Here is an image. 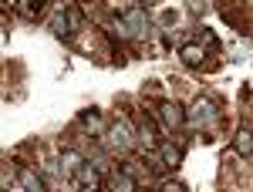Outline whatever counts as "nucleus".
Masks as SVG:
<instances>
[{"label":"nucleus","instance_id":"12","mask_svg":"<svg viewBox=\"0 0 253 192\" xmlns=\"http://www.w3.org/2000/svg\"><path fill=\"white\" fill-rule=\"evenodd\" d=\"M196 44H199L203 51H219V38H216L210 27H199V34H196Z\"/></svg>","mask_w":253,"mask_h":192},{"label":"nucleus","instance_id":"18","mask_svg":"<svg viewBox=\"0 0 253 192\" xmlns=\"http://www.w3.org/2000/svg\"><path fill=\"white\" fill-rule=\"evenodd\" d=\"M78 192H88V189H78Z\"/></svg>","mask_w":253,"mask_h":192},{"label":"nucleus","instance_id":"6","mask_svg":"<svg viewBox=\"0 0 253 192\" xmlns=\"http://www.w3.org/2000/svg\"><path fill=\"white\" fill-rule=\"evenodd\" d=\"M138 142H142L149 152H156V149H159V135H156V121H152V115L138 118Z\"/></svg>","mask_w":253,"mask_h":192},{"label":"nucleus","instance_id":"5","mask_svg":"<svg viewBox=\"0 0 253 192\" xmlns=\"http://www.w3.org/2000/svg\"><path fill=\"white\" fill-rule=\"evenodd\" d=\"M78 125L84 128V132H91L95 138H101V135L108 132V125H105V118H101V112H98V108H88V112H81V115H78Z\"/></svg>","mask_w":253,"mask_h":192},{"label":"nucleus","instance_id":"14","mask_svg":"<svg viewBox=\"0 0 253 192\" xmlns=\"http://www.w3.org/2000/svg\"><path fill=\"white\" fill-rule=\"evenodd\" d=\"M17 10L24 17H38L41 10H44V0H17Z\"/></svg>","mask_w":253,"mask_h":192},{"label":"nucleus","instance_id":"4","mask_svg":"<svg viewBox=\"0 0 253 192\" xmlns=\"http://www.w3.org/2000/svg\"><path fill=\"white\" fill-rule=\"evenodd\" d=\"M75 182H78L81 189H88V192H98L101 189V169H98L95 162H84L78 172H75Z\"/></svg>","mask_w":253,"mask_h":192},{"label":"nucleus","instance_id":"3","mask_svg":"<svg viewBox=\"0 0 253 192\" xmlns=\"http://www.w3.org/2000/svg\"><path fill=\"white\" fill-rule=\"evenodd\" d=\"M105 138H108V145L118 149V152H128V149L135 145V132H132L125 121H112L108 132H105Z\"/></svg>","mask_w":253,"mask_h":192},{"label":"nucleus","instance_id":"17","mask_svg":"<svg viewBox=\"0 0 253 192\" xmlns=\"http://www.w3.org/2000/svg\"><path fill=\"white\" fill-rule=\"evenodd\" d=\"M159 192H186V186H182V182H162Z\"/></svg>","mask_w":253,"mask_h":192},{"label":"nucleus","instance_id":"15","mask_svg":"<svg viewBox=\"0 0 253 192\" xmlns=\"http://www.w3.org/2000/svg\"><path fill=\"white\" fill-rule=\"evenodd\" d=\"M145 165H149V172H152V175H166V172H169L159 152H145Z\"/></svg>","mask_w":253,"mask_h":192},{"label":"nucleus","instance_id":"11","mask_svg":"<svg viewBox=\"0 0 253 192\" xmlns=\"http://www.w3.org/2000/svg\"><path fill=\"white\" fill-rule=\"evenodd\" d=\"M84 162H88V158H84L81 152H75V149H64V155H61V165H64V169H68L71 175L78 172V169L84 165Z\"/></svg>","mask_w":253,"mask_h":192},{"label":"nucleus","instance_id":"2","mask_svg":"<svg viewBox=\"0 0 253 192\" xmlns=\"http://www.w3.org/2000/svg\"><path fill=\"white\" fill-rule=\"evenodd\" d=\"M156 118L166 125V132H179L182 125H186V108L179 105V101H159L156 105Z\"/></svg>","mask_w":253,"mask_h":192},{"label":"nucleus","instance_id":"1","mask_svg":"<svg viewBox=\"0 0 253 192\" xmlns=\"http://www.w3.org/2000/svg\"><path fill=\"white\" fill-rule=\"evenodd\" d=\"M186 121L196 125V128H213L216 121H219V108H216L213 101L199 98V101H193V108L186 112Z\"/></svg>","mask_w":253,"mask_h":192},{"label":"nucleus","instance_id":"7","mask_svg":"<svg viewBox=\"0 0 253 192\" xmlns=\"http://www.w3.org/2000/svg\"><path fill=\"white\" fill-rule=\"evenodd\" d=\"M159 155H162V162H166V169L172 172L179 169V162H182V145H172V142H159Z\"/></svg>","mask_w":253,"mask_h":192},{"label":"nucleus","instance_id":"9","mask_svg":"<svg viewBox=\"0 0 253 192\" xmlns=\"http://www.w3.org/2000/svg\"><path fill=\"white\" fill-rule=\"evenodd\" d=\"M233 152L240 155V158H250L253 155V132L250 128H240V132L233 135Z\"/></svg>","mask_w":253,"mask_h":192},{"label":"nucleus","instance_id":"8","mask_svg":"<svg viewBox=\"0 0 253 192\" xmlns=\"http://www.w3.org/2000/svg\"><path fill=\"white\" fill-rule=\"evenodd\" d=\"M17 179H20V186L27 192H47V186H44V179H41L34 169H27V165H20V172H17Z\"/></svg>","mask_w":253,"mask_h":192},{"label":"nucleus","instance_id":"10","mask_svg":"<svg viewBox=\"0 0 253 192\" xmlns=\"http://www.w3.org/2000/svg\"><path fill=\"white\" fill-rule=\"evenodd\" d=\"M179 58H182V64H189V68H199V64L206 61V51H203L199 44H182V47H179Z\"/></svg>","mask_w":253,"mask_h":192},{"label":"nucleus","instance_id":"16","mask_svg":"<svg viewBox=\"0 0 253 192\" xmlns=\"http://www.w3.org/2000/svg\"><path fill=\"white\" fill-rule=\"evenodd\" d=\"M115 172L118 175H128V179H138V169H135V162H132V158H122V162L115 165Z\"/></svg>","mask_w":253,"mask_h":192},{"label":"nucleus","instance_id":"13","mask_svg":"<svg viewBox=\"0 0 253 192\" xmlns=\"http://www.w3.org/2000/svg\"><path fill=\"white\" fill-rule=\"evenodd\" d=\"M135 186H138V179H128V175H112V182H108V189L112 192H135Z\"/></svg>","mask_w":253,"mask_h":192}]
</instances>
